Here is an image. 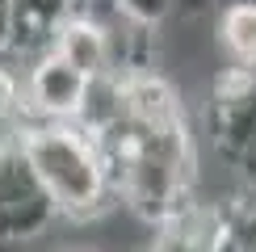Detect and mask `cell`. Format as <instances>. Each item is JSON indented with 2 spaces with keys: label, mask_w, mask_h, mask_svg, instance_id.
Here are the masks:
<instances>
[{
  "label": "cell",
  "mask_w": 256,
  "mask_h": 252,
  "mask_svg": "<svg viewBox=\"0 0 256 252\" xmlns=\"http://www.w3.org/2000/svg\"><path fill=\"white\" fill-rule=\"evenodd\" d=\"M126 118H130L126 76H118V72L88 76L84 97H80V110H76V118H72V122H76L84 134H92V139H105V134H114Z\"/></svg>",
  "instance_id": "8992f818"
},
{
  "label": "cell",
  "mask_w": 256,
  "mask_h": 252,
  "mask_svg": "<svg viewBox=\"0 0 256 252\" xmlns=\"http://www.w3.org/2000/svg\"><path fill=\"white\" fill-rule=\"evenodd\" d=\"M50 50H55L63 63H72L80 76L114 72L110 68V38H105V26H101V17L88 13V8H80L76 17L63 21L55 42H50Z\"/></svg>",
  "instance_id": "5b68a950"
},
{
  "label": "cell",
  "mask_w": 256,
  "mask_h": 252,
  "mask_svg": "<svg viewBox=\"0 0 256 252\" xmlns=\"http://www.w3.org/2000/svg\"><path fill=\"white\" fill-rule=\"evenodd\" d=\"M21 152L50 194L63 223H97L118 206L114 176L92 134L76 122H26Z\"/></svg>",
  "instance_id": "6da1fadb"
},
{
  "label": "cell",
  "mask_w": 256,
  "mask_h": 252,
  "mask_svg": "<svg viewBox=\"0 0 256 252\" xmlns=\"http://www.w3.org/2000/svg\"><path fill=\"white\" fill-rule=\"evenodd\" d=\"M55 252H101V248H55Z\"/></svg>",
  "instance_id": "30bf717a"
},
{
  "label": "cell",
  "mask_w": 256,
  "mask_h": 252,
  "mask_svg": "<svg viewBox=\"0 0 256 252\" xmlns=\"http://www.w3.org/2000/svg\"><path fill=\"white\" fill-rule=\"evenodd\" d=\"M252 252H256V248H252Z\"/></svg>",
  "instance_id": "8fae6325"
},
{
  "label": "cell",
  "mask_w": 256,
  "mask_h": 252,
  "mask_svg": "<svg viewBox=\"0 0 256 252\" xmlns=\"http://www.w3.org/2000/svg\"><path fill=\"white\" fill-rule=\"evenodd\" d=\"M110 4L143 30H160L164 21H172L180 13V0H110Z\"/></svg>",
  "instance_id": "ba28073f"
},
{
  "label": "cell",
  "mask_w": 256,
  "mask_h": 252,
  "mask_svg": "<svg viewBox=\"0 0 256 252\" xmlns=\"http://www.w3.org/2000/svg\"><path fill=\"white\" fill-rule=\"evenodd\" d=\"M63 223L50 194L21 152V130L0 134V240L4 244H34Z\"/></svg>",
  "instance_id": "7a4b0ae2"
},
{
  "label": "cell",
  "mask_w": 256,
  "mask_h": 252,
  "mask_svg": "<svg viewBox=\"0 0 256 252\" xmlns=\"http://www.w3.org/2000/svg\"><path fill=\"white\" fill-rule=\"evenodd\" d=\"M214 42L231 68H256V0H231L218 8Z\"/></svg>",
  "instance_id": "52a82bcc"
},
{
  "label": "cell",
  "mask_w": 256,
  "mask_h": 252,
  "mask_svg": "<svg viewBox=\"0 0 256 252\" xmlns=\"http://www.w3.org/2000/svg\"><path fill=\"white\" fill-rule=\"evenodd\" d=\"M84 84L88 76H80L55 50H42L17 72V105L26 122H72L80 110Z\"/></svg>",
  "instance_id": "3957f363"
},
{
  "label": "cell",
  "mask_w": 256,
  "mask_h": 252,
  "mask_svg": "<svg viewBox=\"0 0 256 252\" xmlns=\"http://www.w3.org/2000/svg\"><path fill=\"white\" fill-rule=\"evenodd\" d=\"M13 50V13H8V0H0V63H8Z\"/></svg>",
  "instance_id": "9c48e42d"
},
{
  "label": "cell",
  "mask_w": 256,
  "mask_h": 252,
  "mask_svg": "<svg viewBox=\"0 0 256 252\" xmlns=\"http://www.w3.org/2000/svg\"><path fill=\"white\" fill-rule=\"evenodd\" d=\"M84 0H8L13 13V50H8V68H26L30 59H38L42 50H50L59 26L68 17H76Z\"/></svg>",
  "instance_id": "277c9868"
}]
</instances>
